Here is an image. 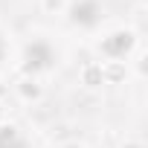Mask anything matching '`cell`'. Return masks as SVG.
I'll use <instances>...</instances> for the list:
<instances>
[{
    "mask_svg": "<svg viewBox=\"0 0 148 148\" xmlns=\"http://www.w3.org/2000/svg\"><path fill=\"white\" fill-rule=\"evenodd\" d=\"M79 84L84 90H102L105 87V76H102V61H87L79 70Z\"/></svg>",
    "mask_w": 148,
    "mask_h": 148,
    "instance_id": "obj_3",
    "label": "cell"
},
{
    "mask_svg": "<svg viewBox=\"0 0 148 148\" xmlns=\"http://www.w3.org/2000/svg\"><path fill=\"white\" fill-rule=\"evenodd\" d=\"M119 148H145V142L136 139V136H125V139L119 142Z\"/></svg>",
    "mask_w": 148,
    "mask_h": 148,
    "instance_id": "obj_6",
    "label": "cell"
},
{
    "mask_svg": "<svg viewBox=\"0 0 148 148\" xmlns=\"http://www.w3.org/2000/svg\"><path fill=\"white\" fill-rule=\"evenodd\" d=\"M134 70H136V76H139V79H145V76H148V52H145L142 47L136 49V58H134Z\"/></svg>",
    "mask_w": 148,
    "mask_h": 148,
    "instance_id": "obj_5",
    "label": "cell"
},
{
    "mask_svg": "<svg viewBox=\"0 0 148 148\" xmlns=\"http://www.w3.org/2000/svg\"><path fill=\"white\" fill-rule=\"evenodd\" d=\"M3 122H6V105L0 102V125H3Z\"/></svg>",
    "mask_w": 148,
    "mask_h": 148,
    "instance_id": "obj_9",
    "label": "cell"
},
{
    "mask_svg": "<svg viewBox=\"0 0 148 148\" xmlns=\"http://www.w3.org/2000/svg\"><path fill=\"white\" fill-rule=\"evenodd\" d=\"M15 96L23 102V105H38L44 99V82L38 76H21L15 82Z\"/></svg>",
    "mask_w": 148,
    "mask_h": 148,
    "instance_id": "obj_1",
    "label": "cell"
},
{
    "mask_svg": "<svg viewBox=\"0 0 148 148\" xmlns=\"http://www.w3.org/2000/svg\"><path fill=\"white\" fill-rule=\"evenodd\" d=\"M70 6V0H41V12L44 15H64Z\"/></svg>",
    "mask_w": 148,
    "mask_h": 148,
    "instance_id": "obj_4",
    "label": "cell"
},
{
    "mask_svg": "<svg viewBox=\"0 0 148 148\" xmlns=\"http://www.w3.org/2000/svg\"><path fill=\"white\" fill-rule=\"evenodd\" d=\"M6 93H9V82H6L3 76H0V102L6 99Z\"/></svg>",
    "mask_w": 148,
    "mask_h": 148,
    "instance_id": "obj_7",
    "label": "cell"
},
{
    "mask_svg": "<svg viewBox=\"0 0 148 148\" xmlns=\"http://www.w3.org/2000/svg\"><path fill=\"white\" fill-rule=\"evenodd\" d=\"M102 76H105V84H125L131 76V67L125 58H108L102 61Z\"/></svg>",
    "mask_w": 148,
    "mask_h": 148,
    "instance_id": "obj_2",
    "label": "cell"
},
{
    "mask_svg": "<svg viewBox=\"0 0 148 148\" xmlns=\"http://www.w3.org/2000/svg\"><path fill=\"white\" fill-rule=\"evenodd\" d=\"M58 148H87V145L79 142V139H70V142H64V145H58Z\"/></svg>",
    "mask_w": 148,
    "mask_h": 148,
    "instance_id": "obj_8",
    "label": "cell"
}]
</instances>
